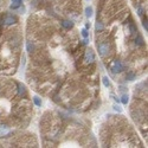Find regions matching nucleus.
Returning a JSON list of instances; mask_svg holds the SVG:
<instances>
[{
    "label": "nucleus",
    "instance_id": "nucleus-2",
    "mask_svg": "<svg viewBox=\"0 0 148 148\" xmlns=\"http://www.w3.org/2000/svg\"><path fill=\"white\" fill-rule=\"evenodd\" d=\"M123 69H124V66H123V64H122L121 61H114V63H113V65H112V71H113L114 74H120V72H122Z\"/></svg>",
    "mask_w": 148,
    "mask_h": 148
},
{
    "label": "nucleus",
    "instance_id": "nucleus-8",
    "mask_svg": "<svg viewBox=\"0 0 148 148\" xmlns=\"http://www.w3.org/2000/svg\"><path fill=\"white\" fill-rule=\"evenodd\" d=\"M22 1L23 0H12V4H11V7L12 9H17L18 7H20V5H22Z\"/></svg>",
    "mask_w": 148,
    "mask_h": 148
},
{
    "label": "nucleus",
    "instance_id": "nucleus-17",
    "mask_svg": "<svg viewBox=\"0 0 148 148\" xmlns=\"http://www.w3.org/2000/svg\"><path fill=\"white\" fill-rule=\"evenodd\" d=\"M82 36H83L84 38H88L89 33H88V30H87V28H83V30H82Z\"/></svg>",
    "mask_w": 148,
    "mask_h": 148
},
{
    "label": "nucleus",
    "instance_id": "nucleus-22",
    "mask_svg": "<svg viewBox=\"0 0 148 148\" xmlns=\"http://www.w3.org/2000/svg\"><path fill=\"white\" fill-rule=\"evenodd\" d=\"M85 28H87V30H88V28H90V24H89V23L85 24Z\"/></svg>",
    "mask_w": 148,
    "mask_h": 148
},
{
    "label": "nucleus",
    "instance_id": "nucleus-23",
    "mask_svg": "<svg viewBox=\"0 0 148 148\" xmlns=\"http://www.w3.org/2000/svg\"><path fill=\"white\" fill-rule=\"evenodd\" d=\"M88 43H89V41H88V39H87V38H85V39H84V42H83V44H85V45H87V44H88Z\"/></svg>",
    "mask_w": 148,
    "mask_h": 148
},
{
    "label": "nucleus",
    "instance_id": "nucleus-21",
    "mask_svg": "<svg viewBox=\"0 0 148 148\" xmlns=\"http://www.w3.org/2000/svg\"><path fill=\"white\" fill-rule=\"evenodd\" d=\"M113 98H114V100H115V102H117V103H118V102H120V100H118V98H117V97L113 96Z\"/></svg>",
    "mask_w": 148,
    "mask_h": 148
},
{
    "label": "nucleus",
    "instance_id": "nucleus-18",
    "mask_svg": "<svg viewBox=\"0 0 148 148\" xmlns=\"http://www.w3.org/2000/svg\"><path fill=\"white\" fill-rule=\"evenodd\" d=\"M142 25H143V27L146 28V31H147V30H148V23H147V18H146V19H143Z\"/></svg>",
    "mask_w": 148,
    "mask_h": 148
},
{
    "label": "nucleus",
    "instance_id": "nucleus-6",
    "mask_svg": "<svg viewBox=\"0 0 148 148\" xmlns=\"http://www.w3.org/2000/svg\"><path fill=\"white\" fill-rule=\"evenodd\" d=\"M18 94H19V96H25L26 95V87L22 83H18Z\"/></svg>",
    "mask_w": 148,
    "mask_h": 148
},
{
    "label": "nucleus",
    "instance_id": "nucleus-3",
    "mask_svg": "<svg viewBox=\"0 0 148 148\" xmlns=\"http://www.w3.org/2000/svg\"><path fill=\"white\" fill-rule=\"evenodd\" d=\"M9 134H12V129H11V128H9L7 124H4V123L0 124V139H1V137L8 136Z\"/></svg>",
    "mask_w": 148,
    "mask_h": 148
},
{
    "label": "nucleus",
    "instance_id": "nucleus-9",
    "mask_svg": "<svg viewBox=\"0 0 148 148\" xmlns=\"http://www.w3.org/2000/svg\"><path fill=\"white\" fill-rule=\"evenodd\" d=\"M95 28H96V31H97V32L103 31V30H104L103 23H101V22H98V20H97V23H96V25H95Z\"/></svg>",
    "mask_w": 148,
    "mask_h": 148
},
{
    "label": "nucleus",
    "instance_id": "nucleus-5",
    "mask_svg": "<svg viewBox=\"0 0 148 148\" xmlns=\"http://www.w3.org/2000/svg\"><path fill=\"white\" fill-rule=\"evenodd\" d=\"M3 23H4L5 25H12V24L16 23V18H14L13 16H6V17L4 18Z\"/></svg>",
    "mask_w": 148,
    "mask_h": 148
},
{
    "label": "nucleus",
    "instance_id": "nucleus-20",
    "mask_svg": "<svg viewBox=\"0 0 148 148\" xmlns=\"http://www.w3.org/2000/svg\"><path fill=\"white\" fill-rule=\"evenodd\" d=\"M137 11H139V16H142V8L139 7V9H137Z\"/></svg>",
    "mask_w": 148,
    "mask_h": 148
},
{
    "label": "nucleus",
    "instance_id": "nucleus-14",
    "mask_svg": "<svg viewBox=\"0 0 148 148\" xmlns=\"http://www.w3.org/2000/svg\"><path fill=\"white\" fill-rule=\"evenodd\" d=\"M120 102H122L123 104H127L128 102H129V97H128V95H126V94H124V95H122Z\"/></svg>",
    "mask_w": 148,
    "mask_h": 148
},
{
    "label": "nucleus",
    "instance_id": "nucleus-19",
    "mask_svg": "<svg viewBox=\"0 0 148 148\" xmlns=\"http://www.w3.org/2000/svg\"><path fill=\"white\" fill-rule=\"evenodd\" d=\"M114 109H115L116 112H118V113H121V112H122V109H121V108L118 107V105H114Z\"/></svg>",
    "mask_w": 148,
    "mask_h": 148
},
{
    "label": "nucleus",
    "instance_id": "nucleus-10",
    "mask_svg": "<svg viewBox=\"0 0 148 148\" xmlns=\"http://www.w3.org/2000/svg\"><path fill=\"white\" fill-rule=\"evenodd\" d=\"M85 17H87V18H90V17H93V7L88 6V7L85 8Z\"/></svg>",
    "mask_w": 148,
    "mask_h": 148
},
{
    "label": "nucleus",
    "instance_id": "nucleus-4",
    "mask_svg": "<svg viewBox=\"0 0 148 148\" xmlns=\"http://www.w3.org/2000/svg\"><path fill=\"white\" fill-rule=\"evenodd\" d=\"M84 62L87 64H93L95 62V53L93 50H87L84 55Z\"/></svg>",
    "mask_w": 148,
    "mask_h": 148
},
{
    "label": "nucleus",
    "instance_id": "nucleus-7",
    "mask_svg": "<svg viewBox=\"0 0 148 148\" xmlns=\"http://www.w3.org/2000/svg\"><path fill=\"white\" fill-rule=\"evenodd\" d=\"M62 26H63L64 28L70 30V28L74 27V23H72L71 20H63V22H62Z\"/></svg>",
    "mask_w": 148,
    "mask_h": 148
},
{
    "label": "nucleus",
    "instance_id": "nucleus-1",
    "mask_svg": "<svg viewBox=\"0 0 148 148\" xmlns=\"http://www.w3.org/2000/svg\"><path fill=\"white\" fill-rule=\"evenodd\" d=\"M98 47V53H100L102 57H105L108 56V53H109V45H108L107 43H101V44H98L97 45Z\"/></svg>",
    "mask_w": 148,
    "mask_h": 148
},
{
    "label": "nucleus",
    "instance_id": "nucleus-15",
    "mask_svg": "<svg viewBox=\"0 0 148 148\" xmlns=\"http://www.w3.org/2000/svg\"><path fill=\"white\" fill-rule=\"evenodd\" d=\"M33 102H34V104L38 105V107L42 105V101H41V98H39L38 96H34V97H33Z\"/></svg>",
    "mask_w": 148,
    "mask_h": 148
},
{
    "label": "nucleus",
    "instance_id": "nucleus-12",
    "mask_svg": "<svg viewBox=\"0 0 148 148\" xmlns=\"http://www.w3.org/2000/svg\"><path fill=\"white\" fill-rule=\"evenodd\" d=\"M102 82H103V85H104L105 88L110 87V81H109V78H108L107 76H104V77L102 78Z\"/></svg>",
    "mask_w": 148,
    "mask_h": 148
},
{
    "label": "nucleus",
    "instance_id": "nucleus-11",
    "mask_svg": "<svg viewBox=\"0 0 148 148\" xmlns=\"http://www.w3.org/2000/svg\"><path fill=\"white\" fill-rule=\"evenodd\" d=\"M136 78V76H135V74H133V72H128L127 75H126V80H128V81H134Z\"/></svg>",
    "mask_w": 148,
    "mask_h": 148
},
{
    "label": "nucleus",
    "instance_id": "nucleus-13",
    "mask_svg": "<svg viewBox=\"0 0 148 148\" xmlns=\"http://www.w3.org/2000/svg\"><path fill=\"white\" fill-rule=\"evenodd\" d=\"M26 49H27V52H32V51L34 50V45H33L31 42H28V43L26 44Z\"/></svg>",
    "mask_w": 148,
    "mask_h": 148
},
{
    "label": "nucleus",
    "instance_id": "nucleus-16",
    "mask_svg": "<svg viewBox=\"0 0 148 148\" xmlns=\"http://www.w3.org/2000/svg\"><path fill=\"white\" fill-rule=\"evenodd\" d=\"M135 44H137V45H143V41H142V38H141V37L137 38V41H135Z\"/></svg>",
    "mask_w": 148,
    "mask_h": 148
}]
</instances>
